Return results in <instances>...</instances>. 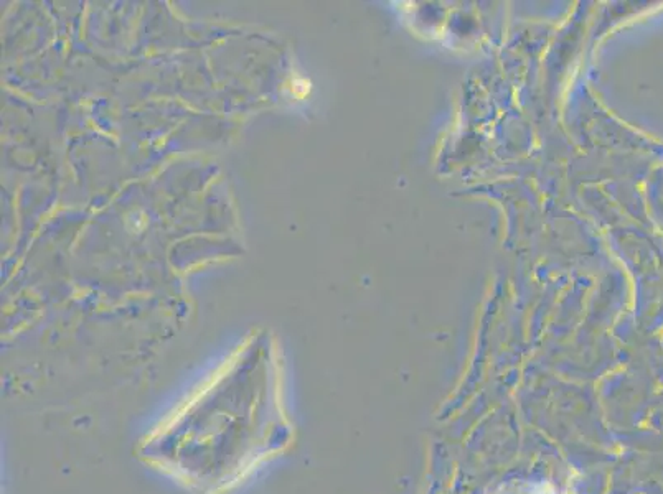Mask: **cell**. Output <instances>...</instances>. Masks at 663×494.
Returning <instances> with one entry per match:
<instances>
[{
  "label": "cell",
  "instance_id": "1",
  "mask_svg": "<svg viewBox=\"0 0 663 494\" xmlns=\"http://www.w3.org/2000/svg\"><path fill=\"white\" fill-rule=\"evenodd\" d=\"M246 344L144 434L141 463L192 494H232L295 443L278 361L251 368Z\"/></svg>",
  "mask_w": 663,
  "mask_h": 494
}]
</instances>
